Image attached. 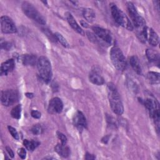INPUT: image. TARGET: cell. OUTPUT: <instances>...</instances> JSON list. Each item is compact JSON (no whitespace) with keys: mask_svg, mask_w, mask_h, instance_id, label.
<instances>
[{"mask_svg":"<svg viewBox=\"0 0 160 160\" xmlns=\"http://www.w3.org/2000/svg\"><path fill=\"white\" fill-rule=\"evenodd\" d=\"M146 56H147L148 60L150 62H158V64H159V54L158 52L154 51L153 49H148L146 51Z\"/></svg>","mask_w":160,"mask_h":160,"instance_id":"obj_21","label":"cell"},{"mask_svg":"<svg viewBox=\"0 0 160 160\" xmlns=\"http://www.w3.org/2000/svg\"><path fill=\"white\" fill-rule=\"evenodd\" d=\"M21 60L23 64L26 66H34L38 61L36 56L33 54H24L22 56Z\"/></svg>","mask_w":160,"mask_h":160,"instance_id":"obj_18","label":"cell"},{"mask_svg":"<svg viewBox=\"0 0 160 160\" xmlns=\"http://www.w3.org/2000/svg\"><path fill=\"white\" fill-rule=\"evenodd\" d=\"M63 109V103L61 99L55 97L51 99L48 105V112L51 114H59L62 112Z\"/></svg>","mask_w":160,"mask_h":160,"instance_id":"obj_12","label":"cell"},{"mask_svg":"<svg viewBox=\"0 0 160 160\" xmlns=\"http://www.w3.org/2000/svg\"><path fill=\"white\" fill-rule=\"evenodd\" d=\"M26 96L28 98H30V99L32 98V97L34 96L33 94L31 93V92H27V93H26Z\"/></svg>","mask_w":160,"mask_h":160,"instance_id":"obj_36","label":"cell"},{"mask_svg":"<svg viewBox=\"0 0 160 160\" xmlns=\"http://www.w3.org/2000/svg\"><path fill=\"white\" fill-rule=\"evenodd\" d=\"M92 29L94 34L104 42L109 44L113 43L114 40L112 36L108 30L99 26H93Z\"/></svg>","mask_w":160,"mask_h":160,"instance_id":"obj_11","label":"cell"},{"mask_svg":"<svg viewBox=\"0 0 160 160\" xmlns=\"http://www.w3.org/2000/svg\"><path fill=\"white\" fill-rule=\"evenodd\" d=\"M14 68V60L13 59H9L4 61L1 66V74L7 75L9 72H11Z\"/></svg>","mask_w":160,"mask_h":160,"instance_id":"obj_16","label":"cell"},{"mask_svg":"<svg viewBox=\"0 0 160 160\" xmlns=\"http://www.w3.org/2000/svg\"><path fill=\"white\" fill-rule=\"evenodd\" d=\"M81 25H82L83 27H84V28H88V23L86 22L85 20H84V21H81Z\"/></svg>","mask_w":160,"mask_h":160,"instance_id":"obj_35","label":"cell"},{"mask_svg":"<svg viewBox=\"0 0 160 160\" xmlns=\"http://www.w3.org/2000/svg\"><path fill=\"white\" fill-rule=\"evenodd\" d=\"M57 136H58V138L61 140V143L62 144H66V142H67V138L66 137V136L62 134V132H59V131H58L57 132Z\"/></svg>","mask_w":160,"mask_h":160,"instance_id":"obj_28","label":"cell"},{"mask_svg":"<svg viewBox=\"0 0 160 160\" xmlns=\"http://www.w3.org/2000/svg\"><path fill=\"white\" fill-rule=\"evenodd\" d=\"M107 89L109 102L112 111L117 115H121L124 112V107L116 86L113 83L109 82Z\"/></svg>","mask_w":160,"mask_h":160,"instance_id":"obj_1","label":"cell"},{"mask_svg":"<svg viewBox=\"0 0 160 160\" xmlns=\"http://www.w3.org/2000/svg\"><path fill=\"white\" fill-rule=\"evenodd\" d=\"M89 79L92 84L98 86L102 85L104 83V79L96 69H92L90 72L89 75Z\"/></svg>","mask_w":160,"mask_h":160,"instance_id":"obj_14","label":"cell"},{"mask_svg":"<svg viewBox=\"0 0 160 160\" xmlns=\"http://www.w3.org/2000/svg\"><path fill=\"white\" fill-rule=\"evenodd\" d=\"M18 154L21 159H25L26 157V151L24 148H19L18 151Z\"/></svg>","mask_w":160,"mask_h":160,"instance_id":"obj_29","label":"cell"},{"mask_svg":"<svg viewBox=\"0 0 160 160\" xmlns=\"http://www.w3.org/2000/svg\"><path fill=\"white\" fill-rule=\"evenodd\" d=\"M142 33L145 41H148L151 45L153 46L158 45L159 40V36L152 28H149L145 26L142 30Z\"/></svg>","mask_w":160,"mask_h":160,"instance_id":"obj_10","label":"cell"},{"mask_svg":"<svg viewBox=\"0 0 160 160\" xmlns=\"http://www.w3.org/2000/svg\"><path fill=\"white\" fill-rule=\"evenodd\" d=\"M11 44L10 42H1V49H4L5 50H7L8 51L11 48Z\"/></svg>","mask_w":160,"mask_h":160,"instance_id":"obj_30","label":"cell"},{"mask_svg":"<svg viewBox=\"0 0 160 160\" xmlns=\"http://www.w3.org/2000/svg\"><path fill=\"white\" fill-rule=\"evenodd\" d=\"M65 16L66 18V19L69 23V24L71 26V27L78 33H79V34L84 36V31L82 29V28L79 26V24H78V22H76V21L75 20V19L74 18V17L72 16V15L69 12H67L65 13Z\"/></svg>","mask_w":160,"mask_h":160,"instance_id":"obj_15","label":"cell"},{"mask_svg":"<svg viewBox=\"0 0 160 160\" xmlns=\"http://www.w3.org/2000/svg\"><path fill=\"white\" fill-rule=\"evenodd\" d=\"M85 159H88V160H89V159H95V156L94 155L89 153V152H86V154L85 155Z\"/></svg>","mask_w":160,"mask_h":160,"instance_id":"obj_34","label":"cell"},{"mask_svg":"<svg viewBox=\"0 0 160 160\" xmlns=\"http://www.w3.org/2000/svg\"><path fill=\"white\" fill-rule=\"evenodd\" d=\"M18 92L14 89H8L1 91V102L5 106L14 104L18 100Z\"/></svg>","mask_w":160,"mask_h":160,"instance_id":"obj_8","label":"cell"},{"mask_svg":"<svg viewBox=\"0 0 160 160\" xmlns=\"http://www.w3.org/2000/svg\"><path fill=\"white\" fill-rule=\"evenodd\" d=\"M1 28L2 32L5 34H12L17 31L16 27L13 21L6 16L1 17Z\"/></svg>","mask_w":160,"mask_h":160,"instance_id":"obj_9","label":"cell"},{"mask_svg":"<svg viewBox=\"0 0 160 160\" xmlns=\"http://www.w3.org/2000/svg\"><path fill=\"white\" fill-rule=\"evenodd\" d=\"M22 11L28 18L34 20L40 24L44 25L46 20L44 17L38 11L36 8L30 2L24 1L21 6Z\"/></svg>","mask_w":160,"mask_h":160,"instance_id":"obj_5","label":"cell"},{"mask_svg":"<svg viewBox=\"0 0 160 160\" xmlns=\"http://www.w3.org/2000/svg\"><path fill=\"white\" fill-rule=\"evenodd\" d=\"M55 151L61 156L67 158L70 154V149L68 146L64 144H58L54 148Z\"/></svg>","mask_w":160,"mask_h":160,"instance_id":"obj_17","label":"cell"},{"mask_svg":"<svg viewBox=\"0 0 160 160\" xmlns=\"http://www.w3.org/2000/svg\"><path fill=\"white\" fill-rule=\"evenodd\" d=\"M31 116L35 119H39L41 116V114L40 112L36 110H32L31 112Z\"/></svg>","mask_w":160,"mask_h":160,"instance_id":"obj_31","label":"cell"},{"mask_svg":"<svg viewBox=\"0 0 160 160\" xmlns=\"http://www.w3.org/2000/svg\"><path fill=\"white\" fill-rule=\"evenodd\" d=\"M147 78L149 82L153 84H159L160 81V75L159 72L150 71L147 74Z\"/></svg>","mask_w":160,"mask_h":160,"instance_id":"obj_22","label":"cell"},{"mask_svg":"<svg viewBox=\"0 0 160 160\" xmlns=\"http://www.w3.org/2000/svg\"><path fill=\"white\" fill-rule=\"evenodd\" d=\"M129 63L132 68L134 69V71L136 73L139 74H141L142 73V69H141V64L139 63L138 58L136 56H132L130 58Z\"/></svg>","mask_w":160,"mask_h":160,"instance_id":"obj_19","label":"cell"},{"mask_svg":"<svg viewBox=\"0 0 160 160\" xmlns=\"http://www.w3.org/2000/svg\"><path fill=\"white\" fill-rule=\"evenodd\" d=\"M42 131H43V129H42L41 126L39 124H35L31 129V132L34 135L41 134L42 132Z\"/></svg>","mask_w":160,"mask_h":160,"instance_id":"obj_26","label":"cell"},{"mask_svg":"<svg viewBox=\"0 0 160 160\" xmlns=\"http://www.w3.org/2000/svg\"><path fill=\"white\" fill-rule=\"evenodd\" d=\"M110 58L114 66L119 71H122L126 66V58L122 51L116 46L111 48L110 51Z\"/></svg>","mask_w":160,"mask_h":160,"instance_id":"obj_6","label":"cell"},{"mask_svg":"<svg viewBox=\"0 0 160 160\" xmlns=\"http://www.w3.org/2000/svg\"><path fill=\"white\" fill-rule=\"evenodd\" d=\"M8 129L9 130V132H10V134H11V136L16 140H18L19 139V134L16 131V129L15 128H14L12 126H8Z\"/></svg>","mask_w":160,"mask_h":160,"instance_id":"obj_27","label":"cell"},{"mask_svg":"<svg viewBox=\"0 0 160 160\" xmlns=\"http://www.w3.org/2000/svg\"><path fill=\"white\" fill-rule=\"evenodd\" d=\"M37 67L41 79L45 82H50L52 78V68L51 62L45 56H41L37 61Z\"/></svg>","mask_w":160,"mask_h":160,"instance_id":"obj_4","label":"cell"},{"mask_svg":"<svg viewBox=\"0 0 160 160\" xmlns=\"http://www.w3.org/2000/svg\"><path fill=\"white\" fill-rule=\"evenodd\" d=\"M39 142L34 140L29 141L28 139H24L23 141V145L25 146V148L28 150L31 151L35 149L39 146Z\"/></svg>","mask_w":160,"mask_h":160,"instance_id":"obj_23","label":"cell"},{"mask_svg":"<svg viewBox=\"0 0 160 160\" xmlns=\"http://www.w3.org/2000/svg\"><path fill=\"white\" fill-rule=\"evenodd\" d=\"M143 104L148 110L149 116L153 119L158 132L159 131V104L153 96L149 97L143 100Z\"/></svg>","mask_w":160,"mask_h":160,"instance_id":"obj_2","label":"cell"},{"mask_svg":"<svg viewBox=\"0 0 160 160\" xmlns=\"http://www.w3.org/2000/svg\"><path fill=\"white\" fill-rule=\"evenodd\" d=\"M87 35H88V37L89 41H92V42H93L94 43L96 42H97L98 39H97L96 36L94 34H92L91 32H87Z\"/></svg>","mask_w":160,"mask_h":160,"instance_id":"obj_32","label":"cell"},{"mask_svg":"<svg viewBox=\"0 0 160 160\" xmlns=\"http://www.w3.org/2000/svg\"><path fill=\"white\" fill-rule=\"evenodd\" d=\"M21 104H18L14 107L11 111V115L14 119H19L21 118Z\"/></svg>","mask_w":160,"mask_h":160,"instance_id":"obj_24","label":"cell"},{"mask_svg":"<svg viewBox=\"0 0 160 160\" xmlns=\"http://www.w3.org/2000/svg\"><path fill=\"white\" fill-rule=\"evenodd\" d=\"M110 9L112 16L117 24L128 30L132 31L133 29V26L129 19L114 3L110 4Z\"/></svg>","mask_w":160,"mask_h":160,"instance_id":"obj_3","label":"cell"},{"mask_svg":"<svg viewBox=\"0 0 160 160\" xmlns=\"http://www.w3.org/2000/svg\"><path fill=\"white\" fill-rule=\"evenodd\" d=\"M82 15L86 21L92 22L96 18V13L91 8H85L82 11Z\"/></svg>","mask_w":160,"mask_h":160,"instance_id":"obj_20","label":"cell"},{"mask_svg":"<svg viewBox=\"0 0 160 160\" xmlns=\"http://www.w3.org/2000/svg\"><path fill=\"white\" fill-rule=\"evenodd\" d=\"M72 122L74 125L79 130H82L87 126L86 118L83 113L79 111H77L74 115Z\"/></svg>","mask_w":160,"mask_h":160,"instance_id":"obj_13","label":"cell"},{"mask_svg":"<svg viewBox=\"0 0 160 160\" xmlns=\"http://www.w3.org/2000/svg\"><path fill=\"white\" fill-rule=\"evenodd\" d=\"M6 149L8 153L9 154V155L10 156V157L14 158V152H13L12 150L11 149V148H9V146H6Z\"/></svg>","mask_w":160,"mask_h":160,"instance_id":"obj_33","label":"cell"},{"mask_svg":"<svg viewBox=\"0 0 160 160\" xmlns=\"http://www.w3.org/2000/svg\"><path fill=\"white\" fill-rule=\"evenodd\" d=\"M126 5L133 25L137 28V29H140L144 28L146 26L145 21L143 18L139 14L133 3L131 2H128Z\"/></svg>","mask_w":160,"mask_h":160,"instance_id":"obj_7","label":"cell"},{"mask_svg":"<svg viewBox=\"0 0 160 160\" xmlns=\"http://www.w3.org/2000/svg\"><path fill=\"white\" fill-rule=\"evenodd\" d=\"M55 38L56 39V40H58L62 46L65 47V48H68L69 47V44L68 42V41H66V39L64 38V37L59 32H56L54 34Z\"/></svg>","mask_w":160,"mask_h":160,"instance_id":"obj_25","label":"cell"}]
</instances>
